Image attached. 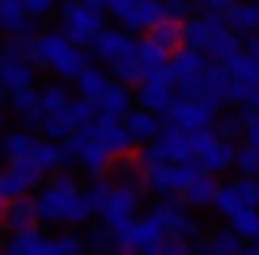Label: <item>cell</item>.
Here are the masks:
<instances>
[{
	"instance_id": "cb8c5ba5",
	"label": "cell",
	"mask_w": 259,
	"mask_h": 255,
	"mask_svg": "<svg viewBox=\"0 0 259 255\" xmlns=\"http://www.w3.org/2000/svg\"><path fill=\"white\" fill-rule=\"evenodd\" d=\"M175 102V90L170 85H157V81H140V90H136V106H149V111H157V115H166V106Z\"/></svg>"
},
{
	"instance_id": "74e56055",
	"label": "cell",
	"mask_w": 259,
	"mask_h": 255,
	"mask_svg": "<svg viewBox=\"0 0 259 255\" xmlns=\"http://www.w3.org/2000/svg\"><path fill=\"white\" fill-rule=\"evenodd\" d=\"M234 170H238V175H255V170H259V149L242 145V149H238V162H234Z\"/></svg>"
},
{
	"instance_id": "e575fe53",
	"label": "cell",
	"mask_w": 259,
	"mask_h": 255,
	"mask_svg": "<svg viewBox=\"0 0 259 255\" xmlns=\"http://www.w3.org/2000/svg\"><path fill=\"white\" fill-rule=\"evenodd\" d=\"M212 132H221V136H230V141H238V136L246 132V111H221Z\"/></svg>"
},
{
	"instance_id": "7a4b0ae2",
	"label": "cell",
	"mask_w": 259,
	"mask_h": 255,
	"mask_svg": "<svg viewBox=\"0 0 259 255\" xmlns=\"http://www.w3.org/2000/svg\"><path fill=\"white\" fill-rule=\"evenodd\" d=\"M34 64L42 72H51V77H60V81H77V72L90 64V56L64 30H47V34H34Z\"/></svg>"
},
{
	"instance_id": "1f68e13d",
	"label": "cell",
	"mask_w": 259,
	"mask_h": 255,
	"mask_svg": "<svg viewBox=\"0 0 259 255\" xmlns=\"http://www.w3.org/2000/svg\"><path fill=\"white\" fill-rule=\"evenodd\" d=\"M85 247H90V255H111L115 247H119V238H115V230L94 226L90 234H85Z\"/></svg>"
},
{
	"instance_id": "9a60e30c",
	"label": "cell",
	"mask_w": 259,
	"mask_h": 255,
	"mask_svg": "<svg viewBox=\"0 0 259 255\" xmlns=\"http://www.w3.org/2000/svg\"><path fill=\"white\" fill-rule=\"evenodd\" d=\"M94 106H98V119H127V111H132V90H127L123 81H111L98 98H94Z\"/></svg>"
},
{
	"instance_id": "f546056e",
	"label": "cell",
	"mask_w": 259,
	"mask_h": 255,
	"mask_svg": "<svg viewBox=\"0 0 259 255\" xmlns=\"http://www.w3.org/2000/svg\"><path fill=\"white\" fill-rule=\"evenodd\" d=\"M149 38H153V42H161V47H166L170 56H175V51H179V42H183V26H179V17L157 21V26L149 30Z\"/></svg>"
},
{
	"instance_id": "52a82bcc",
	"label": "cell",
	"mask_w": 259,
	"mask_h": 255,
	"mask_svg": "<svg viewBox=\"0 0 259 255\" xmlns=\"http://www.w3.org/2000/svg\"><path fill=\"white\" fill-rule=\"evenodd\" d=\"M106 13L119 21V26H127V30H153L157 21L170 17V5L166 0H111Z\"/></svg>"
},
{
	"instance_id": "e0dca14e",
	"label": "cell",
	"mask_w": 259,
	"mask_h": 255,
	"mask_svg": "<svg viewBox=\"0 0 259 255\" xmlns=\"http://www.w3.org/2000/svg\"><path fill=\"white\" fill-rule=\"evenodd\" d=\"M0 255H51V238H47L38 226L13 230V238L5 242V251H0Z\"/></svg>"
},
{
	"instance_id": "ffe728a7",
	"label": "cell",
	"mask_w": 259,
	"mask_h": 255,
	"mask_svg": "<svg viewBox=\"0 0 259 255\" xmlns=\"http://www.w3.org/2000/svg\"><path fill=\"white\" fill-rule=\"evenodd\" d=\"M217 179H212V170H200L196 179L187 183V191H183V200H187L191 208H212V200H217Z\"/></svg>"
},
{
	"instance_id": "277c9868",
	"label": "cell",
	"mask_w": 259,
	"mask_h": 255,
	"mask_svg": "<svg viewBox=\"0 0 259 255\" xmlns=\"http://www.w3.org/2000/svg\"><path fill=\"white\" fill-rule=\"evenodd\" d=\"M149 217H153L157 221V226H161V234H166V238L170 242H183V238H200V221H196V208H191L187 204V200H183V204H179V200L175 196H161L157 200V204L153 208H149Z\"/></svg>"
},
{
	"instance_id": "c3c4849f",
	"label": "cell",
	"mask_w": 259,
	"mask_h": 255,
	"mask_svg": "<svg viewBox=\"0 0 259 255\" xmlns=\"http://www.w3.org/2000/svg\"><path fill=\"white\" fill-rule=\"evenodd\" d=\"M255 175H259V170H255Z\"/></svg>"
},
{
	"instance_id": "d6a6232c",
	"label": "cell",
	"mask_w": 259,
	"mask_h": 255,
	"mask_svg": "<svg viewBox=\"0 0 259 255\" xmlns=\"http://www.w3.org/2000/svg\"><path fill=\"white\" fill-rule=\"evenodd\" d=\"M85 200H90L94 217L106 208V200H111V183H106V175H90V183H85Z\"/></svg>"
},
{
	"instance_id": "9c48e42d",
	"label": "cell",
	"mask_w": 259,
	"mask_h": 255,
	"mask_svg": "<svg viewBox=\"0 0 259 255\" xmlns=\"http://www.w3.org/2000/svg\"><path fill=\"white\" fill-rule=\"evenodd\" d=\"M200 170H204L200 162H157L145 170V187L157 191V196H183Z\"/></svg>"
},
{
	"instance_id": "83f0119b",
	"label": "cell",
	"mask_w": 259,
	"mask_h": 255,
	"mask_svg": "<svg viewBox=\"0 0 259 255\" xmlns=\"http://www.w3.org/2000/svg\"><path fill=\"white\" fill-rule=\"evenodd\" d=\"M225 226H234L246 242H251L255 234H259V204H242V208H234L230 217H225Z\"/></svg>"
},
{
	"instance_id": "ab89813d",
	"label": "cell",
	"mask_w": 259,
	"mask_h": 255,
	"mask_svg": "<svg viewBox=\"0 0 259 255\" xmlns=\"http://www.w3.org/2000/svg\"><path fill=\"white\" fill-rule=\"evenodd\" d=\"M56 5H60V0H26V9H30V17H51V13H56Z\"/></svg>"
},
{
	"instance_id": "f1b7e54d",
	"label": "cell",
	"mask_w": 259,
	"mask_h": 255,
	"mask_svg": "<svg viewBox=\"0 0 259 255\" xmlns=\"http://www.w3.org/2000/svg\"><path fill=\"white\" fill-rule=\"evenodd\" d=\"M136 64H140V72H153V68H166V64H170V51L161 47V42H153V38H140Z\"/></svg>"
},
{
	"instance_id": "60d3db41",
	"label": "cell",
	"mask_w": 259,
	"mask_h": 255,
	"mask_svg": "<svg viewBox=\"0 0 259 255\" xmlns=\"http://www.w3.org/2000/svg\"><path fill=\"white\" fill-rule=\"evenodd\" d=\"M246 145H251V149H259V111H246Z\"/></svg>"
},
{
	"instance_id": "d590c367",
	"label": "cell",
	"mask_w": 259,
	"mask_h": 255,
	"mask_svg": "<svg viewBox=\"0 0 259 255\" xmlns=\"http://www.w3.org/2000/svg\"><path fill=\"white\" fill-rule=\"evenodd\" d=\"M106 68H111V77H115V81H123V85H132V81H145V72H140L136 56H132V60H115V64H106Z\"/></svg>"
},
{
	"instance_id": "8992f818",
	"label": "cell",
	"mask_w": 259,
	"mask_h": 255,
	"mask_svg": "<svg viewBox=\"0 0 259 255\" xmlns=\"http://www.w3.org/2000/svg\"><path fill=\"white\" fill-rule=\"evenodd\" d=\"M64 162H68V166H81L85 175H106V166H111L115 157L98 145V136H94L90 128H77V132L64 141Z\"/></svg>"
},
{
	"instance_id": "f35d334b",
	"label": "cell",
	"mask_w": 259,
	"mask_h": 255,
	"mask_svg": "<svg viewBox=\"0 0 259 255\" xmlns=\"http://www.w3.org/2000/svg\"><path fill=\"white\" fill-rule=\"evenodd\" d=\"M191 5H200V13H221V17H225L238 0H191Z\"/></svg>"
},
{
	"instance_id": "6da1fadb",
	"label": "cell",
	"mask_w": 259,
	"mask_h": 255,
	"mask_svg": "<svg viewBox=\"0 0 259 255\" xmlns=\"http://www.w3.org/2000/svg\"><path fill=\"white\" fill-rule=\"evenodd\" d=\"M34 212H38V226H56V230H77L85 221H94L85 187H77L72 175H51L34 191Z\"/></svg>"
},
{
	"instance_id": "2e32d148",
	"label": "cell",
	"mask_w": 259,
	"mask_h": 255,
	"mask_svg": "<svg viewBox=\"0 0 259 255\" xmlns=\"http://www.w3.org/2000/svg\"><path fill=\"white\" fill-rule=\"evenodd\" d=\"M9 115H13L17 123H26V128H38L42 123V94H38V85L9 94Z\"/></svg>"
},
{
	"instance_id": "5bb4252c",
	"label": "cell",
	"mask_w": 259,
	"mask_h": 255,
	"mask_svg": "<svg viewBox=\"0 0 259 255\" xmlns=\"http://www.w3.org/2000/svg\"><path fill=\"white\" fill-rule=\"evenodd\" d=\"M34 68L38 64L30 56H5V51H0V85H5V94L30 90V85H34Z\"/></svg>"
},
{
	"instance_id": "3957f363",
	"label": "cell",
	"mask_w": 259,
	"mask_h": 255,
	"mask_svg": "<svg viewBox=\"0 0 259 255\" xmlns=\"http://www.w3.org/2000/svg\"><path fill=\"white\" fill-rule=\"evenodd\" d=\"M217 115H221V102L175 94V102L166 106L161 123H170V128H183V132H212V128H217Z\"/></svg>"
},
{
	"instance_id": "484cf974",
	"label": "cell",
	"mask_w": 259,
	"mask_h": 255,
	"mask_svg": "<svg viewBox=\"0 0 259 255\" xmlns=\"http://www.w3.org/2000/svg\"><path fill=\"white\" fill-rule=\"evenodd\" d=\"M72 85H77V94H81V98H98L106 85H111V77L102 72V64H85V68L77 72V81H72Z\"/></svg>"
},
{
	"instance_id": "4dcf8cb0",
	"label": "cell",
	"mask_w": 259,
	"mask_h": 255,
	"mask_svg": "<svg viewBox=\"0 0 259 255\" xmlns=\"http://www.w3.org/2000/svg\"><path fill=\"white\" fill-rule=\"evenodd\" d=\"M51 255H90V247H85V234L60 230L56 238H51Z\"/></svg>"
},
{
	"instance_id": "4316f807",
	"label": "cell",
	"mask_w": 259,
	"mask_h": 255,
	"mask_svg": "<svg viewBox=\"0 0 259 255\" xmlns=\"http://www.w3.org/2000/svg\"><path fill=\"white\" fill-rule=\"evenodd\" d=\"M242 234L234 230V226H225V230H217V234H208V238H204V251L208 255H238L242 251Z\"/></svg>"
},
{
	"instance_id": "ee69618b",
	"label": "cell",
	"mask_w": 259,
	"mask_h": 255,
	"mask_svg": "<svg viewBox=\"0 0 259 255\" xmlns=\"http://www.w3.org/2000/svg\"><path fill=\"white\" fill-rule=\"evenodd\" d=\"M85 5H94V9H102V13H106V5H111V0H85Z\"/></svg>"
},
{
	"instance_id": "7bdbcfd3",
	"label": "cell",
	"mask_w": 259,
	"mask_h": 255,
	"mask_svg": "<svg viewBox=\"0 0 259 255\" xmlns=\"http://www.w3.org/2000/svg\"><path fill=\"white\" fill-rule=\"evenodd\" d=\"M5 115H9V94H5V85H0V123H5Z\"/></svg>"
},
{
	"instance_id": "f6af8a7d",
	"label": "cell",
	"mask_w": 259,
	"mask_h": 255,
	"mask_svg": "<svg viewBox=\"0 0 259 255\" xmlns=\"http://www.w3.org/2000/svg\"><path fill=\"white\" fill-rule=\"evenodd\" d=\"M238 255H259V247H255V242H251V247H242Z\"/></svg>"
},
{
	"instance_id": "b9f144b4",
	"label": "cell",
	"mask_w": 259,
	"mask_h": 255,
	"mask_svg": "<svg viewBox=\"0 0 259 255\" xmlns=\"http://www.w3.org/2000/svg\"><path fill=\"white\" fill-rule=\"evenodd\" d=\"M166 255H208V251H200V247H183V242L175 238V242L166 247Z\"/></svg>"
},
{
	"instance_id": "8d00e7d4",
	"label": "cell",
	"mask_w": 259,
	"mask_h": 255,
	"mask_svg": "<svg viewBox=\"0 0 259 255\" xmlns=\"http://www.w3.org/2000/svg\"><path fill=\"white\" fill-rule=\"evenodd\" d=\"M234 183H238V196H242V204H259V175H238Z\"/></svg>"
},
{
	"instance_id": "836d02e7",
	"label": "cell",
	"mask_w": 259,
	"mask_h": 255,
	"mask_svg": "<svg viewBox=\"0 0 259 255\" xmlns=\"http://www.w3.org/2000/svg\"><path fill=\"white\" fill-rule=\"evenodd\" d=\"M234 208H242L238 183H221V187H217V200H212V212H217V217H230Z\"/></svg>"
},
{
	"instance_id": "d4e9b609",
	"label": "cell",
	"mask_w": 259,
	"mask_h": 255,
	"mask_svg": "<svg viewBox=\"0 0 259 255\" xmlns=\"http://www.w3.org/2000/svg\"><path fill=\"white\" fill-rule=\"evenodd\" d=\"M225 21H230L238 34H255L259 30V0H238V5L225 13Z\"/></svg>"
},
{
	"instance_id": "603a6c76",
	"label": "cell",
	"mask_w": 259,
	"mask_h": 255,
	"mask_svg": "<svg viewBox=\"0 0 259 255\" xmlns=\"http://www.w3.org/2000/svg\"><path fill=\"white\" fill-rule=\"evenodd\" d=\"M30 187H34V179H30L26 170H17V166H5V170H0V212H5V204H9V200L26 196Z\"/></svg>"
},
{
	"instance_id": "bcb514c9",
	"label": "cell",
	"mask_w": 259,
	"mask_h": 255,
	"mask_svg": "<svg viewBox=\"0 0 259 255\" xmlns=\"http://www.w3.org/2000/svg\"><path fill=\"white\" fill-rule=\"evenodd\" d=\"M251 242H255V247H259V234H255V238H251Z\"/></svg>"
},
{
	"instance_id": "ba28073f",
	"label": "cell",
	"mask_w": 259,
	"mask_h": 255,
	"mask_svg": "<svg viewBox=\"0 0 259 255\" xmlns=\"http://www.w3.org/2000/svg\"><path fill=\"white\" fill-rule=\"evenodd\" d=\"M98 217H102V226L115 230V238H119V234L140 217V187L136 183H115L111 200H106V208L98 212Z\"/></svg>"
},
{
	"instance_id": "5b68a950",
	"label": "cell",
	"mask_w": 259,
	"mask_h": 255,
	"mask_svg": "<svg viewBox=\"0 0 259 255\" xmlns=\"http://www.w3.org/2000/svg\"><path fill=\"white\" fill-rule=\"evenodd\" d=\"M60 30L68 34L72 42H81V47H94L102 34V9L85 5V0H64L60 5Z\"/></svg>"
},
{
	"instance_id": "7402d4cb",
	"label": "cell",
	"mask_w": 259,
	"mask_h": 255,
	"mask_svg": "<svg viewBox=\"0 0 259 255\" xmlns=\"http://www.w3.org/2000/svg\"><path fill=\"white\" fill-rule=\"evenodd\" d=\"M30 9L26 0H0V30L5 34H30Z\"/></svg>"
},
{
	"instance_id": "4fadbf2b",
	"label": "cell",
	"mask_w": 259,
	"mask_h": 255,
	"mask_svg": "<svg viewBox=\"0 0 259 255\" xmlns=\"http://www.w3.org/2000/svg\"><path fill=\"white\" fill-rule=\"evenodd\" d=\"M94 136H98V145L106 149V153L119 162V157H127L136 149V136H132V128H127L123 119H94V123H85Z\"/></svg>"
},
{
	"instance_id": "7c38bea8",
	"label": "cell",
	"mask_w": 259,
	"mask_h": 255,
	"mask_svg": "<svg viewBox=\"0 0 259 255\" xmlns=\"http://www.w3.org/2000/svg\"><path fill=\"white\" fill-rule=\"evenodd\" d=\"M140 51V38H136V30H127V26H115V30H102L98 42H94V56H98L102 64H115V60H132Z\"/></svg>"
},
{
	"instance_id": "ac0fdd59",
	"label": "cell",
	"mask_w": 259,
	"mask_h": 255,
	"mask_svg": "<svg viewBox=\"0 0 259 255\" xmlns=\"http://www.w3.org/2000/svg\"><path fill=\"white\" fill-rule=\"evenodd\" d=\"M170 68H175L179 85H187V81H196L200 72L208 68V51H196V47H179L175 56H170Z\"/></svg>"
},
{
	"instance_id": "681fc988",
	"label": "cell",
	"mask_w": 259,
	"mask_h": 255,
	"mask_svg": "<svg viewBox=\"0 0 259 255\" xmlns=\"http://www.w3.org/2000/svg\"><path fill=\"white\" fill-rule=\"evenodd\" d=\"M0 157H5V153H0Z\"/></svg>"
},
{
	"instance_id": "44dd1931",
	"label": "cell",
	"mask_w": 259,
	"mask_h": 255,
	"mask_svg": "<svg viewBox=\"0 0 259 255\" xmlns=\"http://www.w3.org/2000/svg\"><path fill=\"white\" fill-rule=\"evenodd\" d=\"M0 217H5V230H9V234H13V230H30V226H38V212H34V200H30V196L9 200Z\"/></svg>"
},
{
	"instance_id": "7dc6e473",
	"label": "cell",
	"mask_w": 259,
	"mask_h": 255,
	"mask_svg": "<svg viewBox=\"0 0 259 255\" xmlns=\"http://www.w3.org/2000/svg\"><path fill=\"white\" fill-rule=\"evenodd\" d=\"M0 226H5V217H0Z\"/></svg>"
},
{
	"instance_id": "8fae6325",
	"label": "cell",
	"mask_w": 259,
	"mask_h": 255,
	"mask_svg": "<svg viewBox=\"0 0 259 255\" xmlns=\"http://www.w3.org/2000/svg\"><path fill=\"white\" fill-rule=\"evenodd\" d=\"M38 141H42V136H34V128L17 123L13 132H0V153H5L9 166H17V170H26V175H30V162H34Z\"/></svg>"
},
{
	"instance_id": "30bf717a",
	"label": "cell",
	"mask_w": 259,
	"mask_h": 255,
	"mask_svg": "<svg viewBox=\"0 0 259 255\" xmlns=\"http://www.w3.org/2000/svg\"><path fill=\"white\" fill-rule=\"evenodd\" d=\"M196 162L204 170H212V175L234 170V162H238V145H234L230 136H221V132H196Z\"/></svg>"
},
{
	"instance_id": "d6986e66",
	"label": "cell",
	"mask_w": 259,
	"mask_h": 255,
	"mask_svg": "<svg viewBox=\"0 0 259 255\" xmlns=\"http://www.w3.org/2000/svg\"><path fill=\"white\" fill-rule=\"evenodd\" d=\"M123 123L132 128L136 145H149V141H157V132H161V115H157V111H149V106H132Z\"/></svg>"
}]
</instances>
